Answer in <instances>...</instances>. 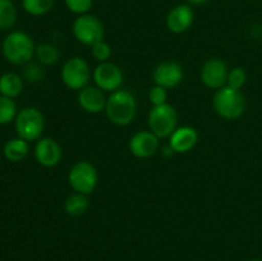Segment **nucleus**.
Returning a JSON list of instances; mask_svg holds the SVG:
<instances>
[{
    "instance_id": "412c9836",
    "label": "nucleus",
    "mask_w": 262,
    "mask_h": 261,
    "mask_svg": "<svg viewBox=\"0 0 262 261\" xmlns=\"http://www.w3.org/2000/svg\"><path fill=\"white\" fill-rule=\"evenodd\" d=\"M17 22V8L12 0H0V30H9Z\"/></svg>"
},
{
    "instance_id": "0eeeda50",
    "label": "nucleus",
    "mask_w": 262,
    "mask_h": 261,
    "mask_svg": "<svg viewBox=\"0 0 262 261\" xmlns=\"http://www.w3.org/2000/svg\"><path fill=\"white\" fill-rule=\"evenodd\" d=\"M92 73L89 63L81 56H73L63 64L60 78L64 86L73 91H81L89 84Z\"/></svg>"
},
{
    "instance_id": "cd10ccee",
    "label": "nucleus",
    "mask_w": 262,
    "mask_h": 261,
    "mask_svg": "<svg viewBox=\"0 0 262 261\" xmlns=\"http://www.w3.org/2000/svg\"><path fill=\"white\" fill-rule=\"evenodd\" d=\"M148 100L152 104V106H160V105L168 104V90L155 84L148 91Z\"/></svg>"
},
{
    "instance_id": "9b49d317",
    "label": "nucleus",
    "mask_w": 262,
    "mask_h": 261,
    "mask_svg": "<svg viewBox=\"0 0 262 261\" xmlns=\"http://www.w3.org/2000/svg\"><path fill=\"white\" fill-rule=\"evenodd\" d=\"M160 138L154 135L150 129L148 130H138L128 142L129 153L135 158L138 159H148L155 155L160 147Z\"/></svg>"
},
{
    "instance_id": "a211bd4d",
    "label": "nucleus",
    "mask_w": 262,
    "mask_h": 261,
    "mask_svg": "<svg viewBox=\"0 0 262 261\" xmlns=\"http://www.w3.org/2000/svg\"><path fill=\"white\" fill-rule=\"evenodd\" d=\"M23 78L14 72H8L0 77V94L2 96L14 99L22 92Z\"/></svg>"
},
{
    "instance_id": "423d86ee",
    "label": "nucleus",
    "mask_w": 262,
    "mask_h": 261,
    "mask_svg": "<svg viewBox=\"0 0 262 261\" xmlns=\"http://www.w3.org/2000/svg\"><path fill=\"white\" fill-rule=\"evenodd\" d=\"M68 183L74 192L91 194L99 183V173L96 166L87 160L77 161L68 173Z\"/></svg>"
},
{
    "instance_id": "f03ea898",
    "label": "nucleus",
    "mask_w": 262,
    "mask_h": 261,
    "mask_svg": "<svg viewBox=\"0 0 262 261\" xmlns=\"http://www.w3.org/2000/svg\"><path fill=\"white\" fill-rule=\"evenodd\" d=\"M2 50L3 55L9 63L14 66H26L35 55L36 46L28 33L13 31L3 41Z\"/></svg>"
},
{
    "instance_id": "39448f33",
    "label": "nucleus",
    "mask_w": 262,
    "mask_h": 261,
    "mask_svg": "<svg viewBox=\"0 0 262 261\" xmlns=\"http://www.w3.org/2000/svg\"><path fill=\"white\" fill-rule=\"evenodd\" d=\"M148 129L159 138H169L178 127V113L170 104L152 106L147 115Z\"/></svg>"
},
{
    "instance_id": "393cba45",
    "label": "nucleus",
    "mask_w": 262,
    "mask_h": 261,
    "mask_svg": "<svg viewBox=\"0 0 262 261\" xmlns=\"http://www.w3.org/2000/svg\"><path fill=\"white\" fill-rule=\"evenodd\" d=\"M247 82V73L242 67H234L229 69L227 79V86L233 87V89L241 90Z\"/></svg>"
},
{
    "instance_id": "7ed1b4c3",
    "label": "nucleus",
    "mask_w": 262,
    "mask_h": 261,
    "mask_svg": "<svg viewBox=\"0 0 262 261\" xmlns=\"http://www.w3.org/2000/svg\"><path fill=\"white\" fill-rule=\"evenodd\" d=\"M212 107L223 119L234 120L242 117L245 113L246 99L241 90L224 86L215 91L212 97Z\"/></svg>"
},
{
    "instance_id": "5701e85b",
    "label": "nucleus",
    "mask_w": 262,
    "mask_h": 261,
    "mask_svg": "<svg viewBox=\"0 0 262 261\" xmlns=\"http://www.w3.org/2000/svg\"><path fill=\"white\" fill-rule=\"evenodd\" d=\"M17 105L10 97L0 96V124H9L17 117Z\"/></svg>"
},
{
    "instance_id": "4be33fe9",
    "label": "nucleus",
    "mask_w": 262,
    "mask_h": 261,
    "mask_svg": "<svg viewBox=\"0 0 262 261\" xmlns=\"http://www.w3.org/2000/svg\"><path fill=\"white\" fill-rule=\"evenodd\" d=\"M54 0H22V7L28 14L41 17L53 9Z\"/></svg>"
},
{
    "instance_id": "2eb2a0df",
    "label": "nucleus",
    "mask_w": 262,
    "mask_h": 261,
    "mask_svg": "<svg viewBox=\"0 0 262 261\" xmlns=\"http://www.w3.org/2000/svg\"><path fill=\"white\" fill-rule=\"evenodd\" d=\"M78 105L81 109H83L86 113L90 114H97L101 113L102 110L105 112L106 106L107 97L105 96V92L100 90L96 84H87L86 87L78 91Z\"/></svg>"
},
{
    "instance_id": "aec40b11",
    "label": "nucleus",
    "mask_w": 262,
    "mask_h": 261,
    "mask_svg": "<svg viewBox=\"0 0 262 261\" xmlns=\"http://www.w3.org/2000/svg\"><path fill=\"white\" fill-rule=\"evenodd\" d=\"M35 55L37 58L38 63L42 64V66H54L60 59L59 49L55 45L49 42L40 44L38 46H36Z\"/></svg>"
},
{
    "instance_id": "6e6552de",
    "label": "nucleus",
    "mask_w": 262,
    "mask_h": 261,
    "mask_svg": "<svg viewBox=\"0 0 262 261\" xmlns=\"http://www.w3.org/2000/svg\"><path fill=\"white\" fill-rule=\"evenodd\" d=\"M72 32L78 42L91 48L97 41L104 40L105 28L96 15L87 13V14L78 15L74 19L72 25Z\"/></svg>"
},
{
    "instance_id": "c756f323",
    "label": "nucleus",
    "mask_w": 262,
    "mask_h": 261,
    "mask_svg": "<svg viewBox=\"0 0 262 261\" xmlns=\"http://www.w3.org/2000/svg\"><path fill=\"white\" fill-rule=\"evenodd\" d=\"M248 261H261V260H258V258H251V260H248Z\"/></svg>"
},
{
    "instance_id": "dca6fc26",
    "label": "nucleus",
    "mask_w": 262,
    "mask_h": 261,
    "mask_svg": "<svg viewBox=\"0 0 262 261\" xmlns=\"http://www.w3.org/2000/svg\"><path fill=\"white\" fill-rule=\"evenodd\" d=\"M199 142V132L191 125L177 127L169 137V146L176 154L189 153Z\"/></svg>"
},
{
    "instance_id": "4468645a",
    "label": "nucleus",
    "mask_w": 262,
    "mask_h": 261,
    "mask_svg": "<svg viewBox=\"0 0 262 261\" xmlns=\"http://www.w3.org/2000/svg\"><path fill=\"white\" fill-rule=\"evenodd\" d=\"M194 22V13L191 5L179 4L166 15V27L170 32L181 35L187 32Z\"/></svg>"
},
{
    "instance_id": "9d476101",
    "label": "nucleus",
    "mask_w": 262,
    "mask_h": 261,
    "mask_svg": "<svg viewBox=\"0 0 262 261\" xmlns=\"http://www.w3.org/2000/svg\"><path fill=\"white\" fill-rule=\"evenodd\" d=\"M228 68L227 63L219 58H211L204 63L200 71V79L207 89L219 90L227 86Z\"/></svg>"
},
{
    "instance_id": "ddd939ff",
    "label": "nucleus",
    "mask_w": 262,
    "mask_h": 261,
    "mask_svg": "<svg viewBox=\"0 0 262 261\" xmlns=\"http://www.w3.org/2000/svg\"><path fill=\"white\" fill-rule=\"evenodd\" d=\"M63 156L60 143L51 137H41L35 146V159L45 168H54L58 165Z\"/></svg>"
},
{
    "instance_id": "bb28decb",
    "label": "nucleus",
    "mask_w": 262,
    "mask_h": 261,
    "mask_svg": "<svg viewBox=\"0 0 262 261\" xmlns=\"http://www.w3.org/2000/svg\"><path fill=\"white\" fill-rule=\"evenodd\" d=\"M64 3L69 12L77 15H82L87 14L91 10L94 0H64Z\"/></svg>"
},
{
    "instance_id": "a878e982",
    "label": "nucleus",
    "mask_w": 262,
    "mask_h": 261,
    "mask_svg": "<svg viewBox=\"0 0 262 261\" xmlns=\"http://www.w3.org/2000/svg\"><path fill=\"white\" fill-rule=\"evenodd\" d=\"M91 54L99 63H105V61H109V59L112 58V46L104 40L97 41L96 44L91 46Z\"/></svg>"
},
{
    "instance_id": "6ab92c4d",
    "label": "nucleus",
    "mask_w": 262,
    "mask_h": 261,
    "mask_svg": "<svg viewBox=\"0 0 262 261\" xmlns=\"http://www.w3.org/2000/svg\"><path fill=\"white\" fill-rule=\"evenodd\" d=\"M89 207L90 201L87 194L78 193V192L71 193L64 201V211L69 216H82L83 214H86Z\"/></svg>"
},
{
    "instance_id": "f257e3e1",
    "label": "nucleus",
    "mask_w": 262,
    "mask_h": 261,
    "mask_svg": "<svg viewBox=\"0 0 262 261\" xmlns=\"http://www.w3.org/2000/svg\"><path fill=\"white\" fill-rule=\"evenodd\" d=\"M137 109V100L135 95L127 90L120 89L107 96L105 113L113 124L125 127L135 120Z\"/></svg>"
},
{
    "instance_id": "b1692460",
    "label": "nucleus",
    "mask_w": 262,
    "mask_h": 261,
    "mask_svg": "<svg viewBox=\"0 0 262 261\" xmlns=\"http://www.w3.org/2000/svg\"><path fill=\"white\" fill-rule=\"evenodd\" d=\"M23 78L30 83H37L45 78V69L40 63H27L23 69Z\"/></svg>"
},
{
    "instance_id": "1a4fd4ad",
    "label": "nucleus",
    "mask_w": 262,
    "mask_h": 261,
    "mask_svg": "<svg viewBox=\"0 0 262 261\" xmlns=\"http://www.w3.org/2000/svg\"><path fill=\"white\" fill-rule=\"evenodd\" d=\"M92 79L100 90L112 94L120 90L124 82V74L119 66L112 61H105L95 67L92 71Z\"/></svg>"
},
{
    "instance_id": "c85d7f7f",
    "label": "nucleus",
    "mask_w": 262,
    "mask_h": 261,
    "mask_svg": "<svg viewBox=\"0 0 262 261\" xmlns=\"http://www.w3.org/2000/svg\"><path fill=\"white\" fill-rule=\"evenodd\" d=\"M187 2H188L191 5H202L205 4V3L209 2V0H187Z\"/></svg>"
},
{
    "instance_id": "f8f14e48",
    "label": "nucleus",
    "mask_w": 262,
    "mask_h": 261,
    "mask_svg": "<svg viewBox=\"0 0 262 261\" xmlns=\"http://www.w3.org/2000/svg\"><path fill=\"white\" fill-rule=\"evenodd\" d=\"M184 78L183 67L173 60L161 61L152 72V79L155 84L166 90L179 86Z\"/></svg>"
},
{
    "instance_id": "f3484780",
    "label": "nucleus",
    "mask_w": 262,
    "mask_h": 261,
    "mask_svg": "<svg viewBox=\"0 0 262 261\" xmlns=\"http://www.w3.org/2000/svg\"><path fill=\"white\" fill-rule=\"evenodd\" d=\"M3 153H4V156L9 161L19 163V161L25 160L27 158L28 153H30V146H28L27 141H25L23 138L15 137L5 143Z\"/></svg>"
},
{
    "instance_id": "20e7f679",
    "label": "nucleus",
    "mask_w": 262,
    "mask_h": 261,
    "mask_svg": "<svg viewBox=\"0 0 262 261\" xmlns=\"http://www.w3.org/2000/svg\"><path fill=\"white\" fill-rule=\"evenodd\" d=\"M14 123L18 137L27 142L38 141L45 130V118L37 107H23L18 112Z\"/></svg>"
}]
</instances>
